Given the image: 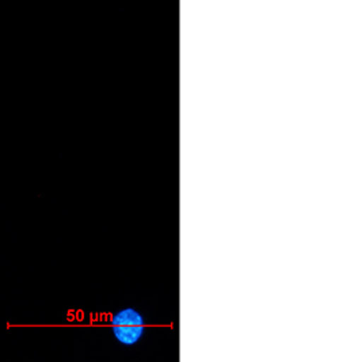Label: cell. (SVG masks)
I'll use <instances>...</instances> for the list:
<instances>
[{"label": "cell", "instance_id": "cell-1", "mask_svg": "<svg viewBox=\"0 0 362 362\" xmlns=\"http://www.w3.org/2000/svg\"><path fill=\"white\" fill-rule=\"evenodd\" d=\"M110 329L119 345L132 347L137 345L146 335V317L139 310L132 307L122 308L112 316Z\"/></svg>", "mask_w": 362, "mask_h": 362}]
</instances>
